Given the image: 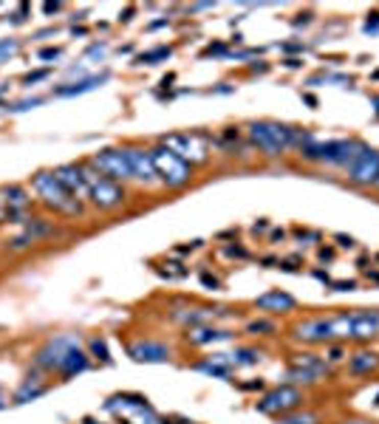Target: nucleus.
I'll return each mask as SVG.
<instances>
[{"label": "nucleus", "instance_id": "obj_46", "mask_svg": "<svg viewBox=\"0 0 379 424\" xmlns=\"http://www.w3.org/2000/svg\"><path fill=\"white\" fill-rule=\"evenodd\" d=\"M373 105H376V113H379V97H373Z\"/></svg>", "mask_w": 379, "mask_h": 424}, {"label": "nucleus", "instance_id": "obj_29", "mask_svg": "<svg viewBox=\"0 0 379 424\" xmlns=\"http://www.w3.org/2000/svg\"><path fill=\"white\" fill-rule=\"evenodd\" d=\"M246 331H249V334H275V325H272V322H266V320H255V322H249V325H246Z\"/></svg>", "mask_w": 379, "mask_h": 424}, {"label": "nucleus", "instance_id": "obj_22", "mask_svg": "<svg viewBox=\"0 0 379 424\" xmlns=\"http://www.w3.org/2000/svg\"><path fill=\"white\" fill-rule=\"evenodd\" d=\"M351 370L354 373H371V370H376L379 368V357L376 354H371V351H360V354H354L351 357Z\"/></svg>", "mask_w": 379, "mask_h": 424}, {"label": "nucleus", "instance_id": "obj_14", "mask_svg": "<svg viewBox=\"0 0 379 424\" xmlns=\"http://www.w3.org/2000/svg\"><path fill=\"white\" fill-rule=\"evenodd\" d=\"M128 354L136 362H167L170 359V348H164L161 342H133Z\"/></svg>", "mask_w": 379, "mask_h": 424}, {"label": "nucleus", "instance_id": "obj_33", "mask_svg": "<svg viewBox=\"0 0 379 424\" xmlns=\"http://www.w3.org/2000/svg\"><path fill=\"white\" fill-rule=\"evenodd\" d=\"M280 424H314V416H283Z\"/></svg>", "mask_w": 379, "mask_h": 424}, {"label": "nucleus", "instance_id": "obj_32", "mask_svg": "<svg viewBox=\"0 0 379 424\" xmlns=\"http://www.w3.org/2000/svg\"><path fill=\"white\" fill-rule=\"evenodd\" d=\"M91 351L93 354H97V357L99 359H102V362H108V348H105V342H102V339H91Z\"/></svg>", "mask_w": 379, "mask_h": 424}, {"label": "nucleus", "instance_id": "obj_31", "mask_svg": "<svg viewBox=\"0 0 379 424\" xmlns=\"http://www.w3.org/2000/svg\"><path fill=\"white\" fill-rule=\"evenodd\" d=\"M37 105H43V99L40 97H34V99H23V102H17V105H12L9 110H14V113H20V110H29V108H37Z\"/></svg>", "mask_w": 379, "mask_h": 424}, {"label": "nucleus", "instance_id": "obj_1", "mask_svg": "<svg viewBox=\"0 0 379 424\" xmlns=\"http://www.w3.org/2000/svg\"><path fill=\"white\" fill-rule=\"evenodd\" d=\"M31 187H34V193L40 195V201H43L49 209L62 212V215H71V218H74V215H82V201L74 198V195L68 193L60 181H57L54 173L40 170V173L31 178Z\"/></svg>", "mask_w": 379, "mask_h": 424}, {"label": "nucleus", "instance_id": "obj_2", "mask_svg": "<svg viewBox=\"0 0 379 424\" xmlns=\"http://www.w3.org/2000/svg\"><path fill=\"white\" fill-rule=\"evenodd\" d=\"M246 130H249V139L255 142V147L266 156H280L283 150H289L297 142V133L292 127L277 125V122H252Z\"/></svg>", "mask_w": 379, "mask_h": 424}, {"label": "nucleus", "instance_id": "obj_17", "mask_svg": "<svg viewBox=\"0 0 379 424\" xmlns=\"http://www.w3.org/2000/svg\"><path fill=\"white\" fill-rule=\"evenodd\" d=\"M102 82H108V74L77 79V82H71V85H62V88H57L54 93H57V97H77V93H88V91H93V88H99Z\"/></svg>", "mask_w": 379, "mask_h": 424}, {"label": "nucleus", "instance_id": "obj_4", "mask_svg": "<svg viewBox=\"0 0 379 424\" xmlns=\"http://www.w3.org/2000/svg\"><path fill=\"white\" fill-rule=\"evenodd\" d=\"M150 158H153V167H156V176H159L161 184H167V187H184V184H190V178H193V170H190V164L184 161L181 156H176L173 150H167L164 145L153 147L150 150Z\"/></svg>", "mask_w": 379, "mask_h": 424}, {"label": "nucleus", "instance_id": "obj_48", "mask_svg": "<svg viewBox=\"0 0 379 424\" xmlns=\"http://www.w3.org/2000/svg\"><path fill=\"white\" fill-rule=\"evenodd\" d=\"M3 405H6V402H3V393H0V407H3Z\"/></svg>", "mask_w": 379, "mask_h": 424}, {"label": "nucleus", "instance_id": "obj_8", "mask_svg": "<svg viewBox=\"0 0 379 424\" xmlns=\"http://www.w3.org/2000/svg\"><path fill=\"white\" fill-rule=\"evenodd\" d=\"M80 348V339L77 337H54L43 351L37 354V365L40 368H49V370H60L62 362L68 359V354Z\"/></svg>", "mask_w": 379, "mask_h": 424}, {"label": "nucleus", "instance_id": "obj_50", "mask_svg": "<svg viewBox=\"0 0 379 424\" xmlns=\"http://www.w3.org/2000/svg\"><path fill=\"white\" fill-rule=\"evenodd\" d=\"M376 187H379V178H376Z\"/></svg>", "mask_w": 379, "mask_h": 424}, {"label": "nucleus", "instance_id": "obj_18", "mask_svg": "<svg viewBox=\"0 0 379 424\" xmlns=\"http://www.w3.org/2000/svg\"><path fill=\"white\" fill-rule=\"evenodd\" d=\"M0 195H3L0 201H3V204L9 206V212H14V215H17V212H23L26 206L31 204L29 193H26L23 187H17V184H9V187H3V193H0Z\"/></svg>", "mask_w": 379, "mask_h": 424}, {"label": "nucleus", "instance_id": "obj_5", "mask_svg": "<svg viewBox=\"0 0 379 424\" xmlns=\"http://www.w3.org/2000/svg\"><path fill=\"white\" fill-rule=\"evenodd\" d=\"M91 167L102 176H108L110 181H128L133 178V170L128 161V150H119V147H108V150H99L91 156Z\"/></svg>", "mask_w": 379, "mask_h": 424}, {"label": "nucleus", "instance_id": "obj_44", "mask_svg": "<svg viewBox=\"0 0 379 424\" xmlns=\"http://www.w3.org/2000/svg\"><path fill=\"white\" fill-rule=\"evenodd\" d=\"M320 257H323V261H331V257H334V252H331V249H323V252H320Z\"/></svg>", "mask_w": 379, "mask_h": 424}, {"label": "nucleus", "instance_id": "obj_6", "mask_svg": "<svg viewBox=\"0 0 379 424\" xmlns=\"http://www.w3.org/2000/svg\"><path fill=\"white\" fill-rule=\"evenodd\" d=\"M365 150L362 142L354 139H337V142H325V145H317V156L314 161H328V164H340V167L348 170V164L354 161L360 153Z\"/></svg>", "mask_w": 379, "mask_h": 424}, {"label": "nucleus", "instance_id": "obj_21", "mask_svg": "<svg viewBox=\"0 0 379 424\" xmlns=\"http://www.w3.org/2000/svg\"><path fill=\"white\" fill-rule=\"evenodd\" d=\"M218 314H221L218 309H196V311H176L173 320L184 322V325H201V322L212 320V317H218Z\"/></svg>", "mask_w": 379, "mask_h": 424}, {"label": "nucleus", "instance_id": "obj_3", "mask_svg": "<svg viewBox=\"0 0 379 424\" xmlns=\"http://www.w3.org/2000/svg\"><path fill=\"white\" fill-rule=\"evenodd\" d=\"M82 178H85V198L99 209H116L125 204V190L116 181H110L108 176L97 173L93 167H82Z\"/></svg>", "mask_w": 379, "mask_h": 424}, {"label": "nucleus", "instance_id": "obj_26", "mask_svg": "<svg viewBox=\"0 0 379 424\" xmlns=\"http://www.w3.org/2000/svg\"><path fill=\"white\" fill-rule=\"evenodd\" d=\"M320 376H314L312 370H303V368H289V382H303V385H312L317 382Z\"/></svg>", "mask_w": 379, "mask_h": 424}, {"label": "nucleus", "instance_id": "obj_45", "mask_svg": "<svg viewBox=\"0 0 379 424\" xmlns=\"http://www.w3.org/2000/svg\"><path fill=\"white\" fill-rule=\"evenodd\" d=\"M3 218H6V212H3V201H0V224H3Z\"/></svg>", "mask_w": 379, "mask_h": 424}, {"label": "nucleus", "instance_id": "obj_43", "mask_svg": "<svg viewBox=\"0 0 379 424\" xmlns=\"http://www.w3.org/2000/svg\"><path fill=\"white\" fill-rule=\"evenodd\" d=\"M57 9H60L57 3H45V6H43V12H45V14H51V12H57Z\"/></svg>", "mask_w": 379, "mask_h": 424}, {"label": "nucleus", "instance_id": "obj_12", "mask_svg": "<svg viewBox=\"0 0 379 424\" xmlns=\"http://www.w3.org/2000/svg\"><path fill=\"white\" fill-rule=\"evenodd\" d=\"M351 339H371L379 334V311H351Z\"/></svg>", "mask_w": 379, "mask_h": 424}, {"label": "nucleus", "instance_id": "obj_7", "mask_svg": "<svg viewBox=\"0 0 379 424\" xmlns=\"http://www.w3.org/2000/svg\"><path fill=\"white\" fill-rule=\"evenodd\" d=\"M161 145L167 150H173L176 156H181L184 161H207V142L198 133H173V136H161Z\"/></svg>", "mask_w": 379, "mask_h": 424}, {"label": "nucleus", "instance_id": "obj_9", "mask_svg": "<svg viewBox=\"0 0 379 424\" xmlns=\"http://www.w3.org/2000/svg\"><path fill=\"white\" fill-rule=\"evenodd\" d=\"M348 178L360 187H368V184H376L379 178V153L365 147L354 161L348 164Z\"/></svg>", "mask_w": 379, "mask_h": 424}, {"label": "nucleus", "instance_id": "obj_13", "mask_svg": "<svg viewBox=\"0 0 379 424\" xmlns=\"http://www.w3.org/2000/svg\"><path fill=\"white\" fill-rule=\"evenodd\" d=\"M54 176H57V181L74 195V198L85 195V178H82V167L80 164H62V167L54 170Z\"/></svg>", "mask_w": 379, "mask_h": 424}, {"label": "nucleus", "instance_id": "obj_16", "mask_svg": "<svg viewBox=\"0 0 379 424\" xmlns=\"http://www.w3.org/2000/svg\"><path fill=\"white\" fill-rule=\"evenodd\" d=\"M255 305L257 309H263V311H292L294 309V297L277 289V291H266V294H260L255 300Z\"/></svg>", "mask_w": 379, "mask_h": 424}, {"label": "nucleus", "instance_id": "obj_35", "mask_svg": "<svg viewBox=\"0 0 379 424\" xmlns=\"http://www.w3.org/2000/svg\"><path fill=\"white\" fill-rule=\"evenodd\" d=\"M337 291H351V289H357V283L354 280H337V283H331Z\"/></svg>", "mask_w": 379, "mask_h": 424}, {"label": "nucleus", "instance_id": "obj_41", "mask_svg": "<svg viewBox=\"0 0 379 424\" xmlns=\"http://www.w3.org/2000/svg\"><path fill=\"white\" fill-rule=\"evenodd\" d=\"M331 362H337V359H343V351H340V348H334V351H331Z\"/></svg>", "mask_w": 379, "mask_h": 424}, {"label": "nucleus", "instance_id": "obj_25", "mask_svg": "<svg viewBox=\"0 0 379 424\" xmlns=\"http://www.w3.org/2000/svg\"><path fill=\"white\" fill-rule=\"evenodd\" d=\"M173 51L167 49V45H161V49H153V51H145V54H139V60L136 62H141V65H156V62H161V60H167Z\"/></svg>", "mask_w": 379, "mask_h": 424}, {"label": "nucleus", "instance_id": "obj_49", "mask_svg": "<svg viewBox=\"0 0 379 424\" xmlns=\"http://www.w3.org/2000/svg\"><path fill=\"white\" fill-rule=\"evenodd\" d=\"M376 405H379V396H376Z\"/></svg>", "mask_w": 379, "mask_h": 424}, {"label": "nucleus", "instance_id": "obj_39", "mask_svg": "<svg viewBox=\"0 0 379 424\" xmlns=\"http://www.w3.org/2000/svg\"><path fill=\"white\" fill-rule=\"evenodd\" d=\"M337 241H340V246H345V249L354 246V241H351V238H345V235H337Z\"/></svg>", "mask_w": 379, "mask_h": 424}, {"label": "nucleus", "instance_id": "obj_40", "mask_svg": "<svg viewBox=\"0 0 379 424\" xmlns=\"http://www.w3.org/2000/svg\"><path fill=\"white\" fill-rule=\"evenodd\" d=\"M226 254H235V257H246V252H244V249H238V246H229V249H226Z\"/></svg>", "mask_w": 379, "mask_h": 424}, {"label": "nucleus", "instance_id": "obj_30", "mask_svg": "<svg viewBox=\"0 0 379 424\" xmlns=\"http://www.w3.org/2000/svg\"><path fill=\"white\" fill-rule=\"evenodd\" d=\"M17 49H20L17 40H3V42H0V60H6V57L17 54Z\"/></svg>", "mask_w": 379, "mask_h": 424}, {"label": "nucleus", "instance_id": "obj_47", "mask_svg": "<svg viewBox=\"0 0 379 424\" xmlns=\"http://www.w3.org/2000/svg\"><path fill=\"white\" fill-rule=\"evenodd\" d=\"M345 424H368V421H345Z\"/></svg>", "mask_w": 379, "mask_h": 424}, {"label": "nucleus", "instance_id": "obj_20", "mask_svg": "<svg viewBox=\"0 0 379 424\" xmlns=\"http://www.w3.org/2000/svg\"><path fill=\"white\" fill-rule=\"evenodd\" d=\"M187 339L193 345H209V342H224V339H232L229 331H212V328H193L187 334Z\"/></svg>", "mask_w": 379, "mask_h": 424}, {"label": "nucleus", "instance_id": "obj_38", "mask_svg": "<svg viewBox=\"0 0 379 424\" xmlns=\"http://www.w3.org/2000/svg\"><path fill=\"white\" fill-rule=\"evenodd\" d=\"M297 238H300V241H317V232H303V229H297Z\"/></svg>", "mask_w": 379, "mask_h": 424}, {"label": "nucleus", "instance_id": "obj_15", "mask_svg": "<svg viewBox=\"0 0 379 424\" xmlns=\"http://www.w3.org/2000/svg\"><path fill=\"white\" fill-rule=\"evenodd\" d=\"M45 235H51V224H45L43 218H34V221H29V224H26L23 235H17V238H12V241H9V246H12V249H26V246L37 243L40 238H45Z\"/></svg>", "mask_w": 379, "mask_h": 424}, {"label": "nucleus", "instance_id": "obj_42", "mask_svg": "<svg viewBox=\"0 0 379 424\" xmlns=\"http://www.w3.org/2000/svg\"><path fill=\"white\" fill-rule=\"evenodd\" d=\"M167 26V20H156V23H150V31H156V29H164Z\"/></svg>", "mask_w": 379, "mask_h": 424}, {"label": "nucleus", "instance_id": "obj_10", "mask_svg": "<svg viewBox=\"0 0 379 424\" xmlns=\"http://www.w3.org/2000/svg\"><path fill=\"white\" fill-rule=\"evenodd\" d=\"M297 405H300V390H294L292 385H283V388L263 396L257 402V410L260 413H286V410H294Z\"/></svg>", "mask_w": 379, "mask_h": 424}, {"label": "nucleus", "instance_id": "obj_37", "mask_svg": "<svg viewBox=\"0 0 379 424\" xmlns=\"http://www.w3.org/2000/svg\"><path fill=\"white\" fill-rule=\"evenodd\" d=\"M201 283L207 286V289H218V280H215V277H209V274H201Z\"/></svg>", "mask_w": 379, "mask_h": 424}, {"label": "nucleus", "instance_id": "obj_28", "mask_svg": "<svg viewBox=\"0 0 379 424\" xmlns=\"http://www.w3.org/2000/svg\"><path fill=\"white\" fill-rule=\"evenodd\" d=\"M232 357H235V365H255L257 359H260V354H257V351H246V348H244V351L232 354Z\"/></svg>", "mask_w": 379, "mask_h": 424}, {"label": "nucleus", "instance_id": "obj_36", "mask_svg": "<svg viewBox=\"0 0 379 424\" xmlns=\"http://www.w3.org/2000/svg\"><path fill=\"white\" fill-rule=\"evenodd\" d=\"M60 57V49H43L40 51V60H57Z\"/></svg>", "mask_w": 379, "mask_h": 424}, {"label": "nucleus", "instance_id": "obj_34", "mask_svg": "<svg viewBox=\"0 0 379 424\" xmlns=\"http://www.w3.org/2000/svg\"><path fill=\"white\" fill-rule=\"evenodd\" d=\"M49 74H51V71H49V68H43V71H34V74H29V77H26V79H23V82H26V85H34V82H43V79H49Z\"/></svg>", "mask_w": 379, "mask_h": 424}, {"label": "nucleus", "instance_id": "obj_11", "mask_svg": "<svg viewBox=\"0 0 379 424\" xmlns=\"http://www.w3.org/2000/svg\"><path fill=\"white\" fill-rule=\"evenodd\" d=\"M128 161L130 170H133V178L141 184H153L159 181L153 167V158H150V150H141V147H128Z\"/></svg>", "mask_w": 379, "mask_h": 424}, {"label": "nucleus", "instance_id": "obj_24", "mask_svg": "<svg viewBox=\"0 0 379 424\" xmlns=\"http://www.w3.org/2000/svg\"><path fill=\"white\" fill-rule=\"evenodd\" d=\"M85 368H88V357L80 351V348H77V351L68 354V359L62 362L60 373H62V376H74V373H82Z\"/></svg>", "mask_w": 379, "mask_h": 424}, {"label": "nucleus", "instance_id": "obj_27", "mask_svg": "<svg viewBox=\"0 0 379 424\" xmlns=\"http://www.w3.org/2000/svg\"><path fill=\"white\" fill-rule=\"evenodd\" d=\"M196 370H201V373H209V376H221V379H226V376H229V370L226 368H221V365H215V362H198L196 365Z\"/></svg>", "mask_w": 379, "mask_h": 424}, {"label": "nucleus", "instance_id": "obj_23", "mask_svg": "<svg viewBox=\"0 0 379 424\" xmlns=\"http://www.w3.org/2000/svg\"><path fill=\"white\" fill-rule=\"evenodd\" d=\"M292 368H303V370H312L314 376H323L325 370H328V365H325L323 359H317L314 354H300V357L292 359Z\"/></svg>", "mask_w": 379, "mask_h": 424}, {"label": "nucleus", "instance_id": "obj_19", "mask_svg": "<svg viewBox=\"0 0 379 424\" xmlns=\"http://www.w3.org/2000/svg\"><path fill=\"white\" fill-rule=\"evenodd\" d=\"M45 390V382L40 379V373H31L29 379L20 385V390L14 393V405H26L29 399H37V396Z\"/></svg>", "mask_w": 379, "mask_h": 424}]
</instances>
